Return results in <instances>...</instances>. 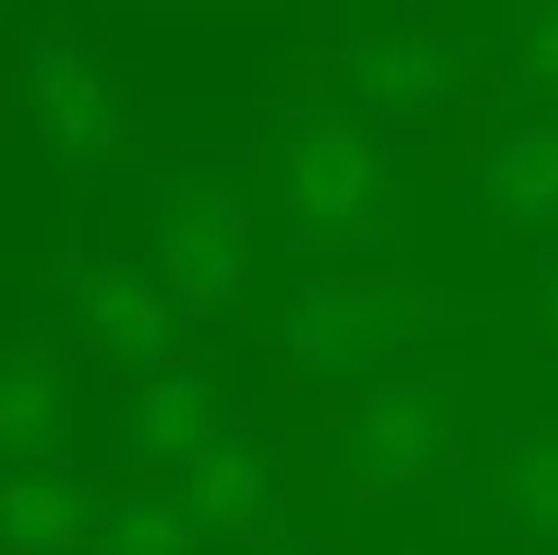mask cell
<instances>
[{
    "label": "cell",
    "instance_id": "cell-19",
    "mask_svg": "<svg viewBox=\"0 0 558 555\" xmlns=\"http://www.w3.org/2000/svg\"><path fill=\"white\" fill-rule=\"evenodd\" d=\"M0 555H3V553H0Z\"/></svg>",
    "mask_w": 558,
    "mask_h": 555
},
{
    "label": "cell",
    "instance_id": "cell-4",
    "mask_svg": "<svg viewBox=\"0 0 558 555\" xmlns=\"http://www.w3.org/2000/svg\"><path fill=\"white\" fill-rule=\"evenodd\" d=\"M141 180L163 291L203 340L229 350L252 347L258 337L252 317L258 200L245 141L173 144Z\"/></svg>",
    "mask_w": 558,
    "mask_h": 555
},
{
    "label": "cell",
    "instance_id": "cell-12",
    "mask_svg": "<svg viewBox=\"0 0 558 555\" xmlns=\"http://www.w3.org/2000/svg\"><path fill=\"white\" fill-rule=\"evenodd\" d=\"M474 177L494 222L513 232L558 226V118L517 128L490 144Z\"/></svg>",
    "mask_w": 558,
    "mask_h": 555
},
{
    "label": "cell",
    "instance_id": "cell-13",
    "mask_svg": "<svg viewBox=\"0 0 558 555\" xmlns=\"http://www.w3.org/2000/svg\"><path fill=\"white\" fill-rule=\"evenodd\" d=\"M490 484L510 523L558 546V432L507 438L494 461Z\"/></svg>",
    "mask_w": 558,
    "mask_h": 555
},
{
    "label": "cell",
    "instance_id": "cell-8",
    "mask_svg": "<svg viewBox=\"0 0 558 555\" xmlns=\"http://www.w3.org/2000/svg\"><path fill=\"white\" fill-rule=\"evenodd\" d=\"M39 288L72 350L101 370L108 396L193 357L203 340L134 258L114 252L59 249L39 255Z\"/></svg>",
    "mask_w": 558,
    "mask_h": 555
},
{
    "label": "cell",
    "instance_id": "cell-6",
    "mask_svg": "<svg viewBox=\"0 0 558 555\" xmlns=\"http://www.w3.org/2000/svg\"><path fill=\"white\" fill-rule=\"evenodd\" d=\"M170 491L209 555L258 546L291 530L288 517L301 500L333 491L327 429L265 399L242 406L170 481Z\"/></svg>",
    "mask_w": 558,
    "mask_h": 555
},
{
    "label": "cell",
    "instance_id": "cell-1",
    "mask_svg": "<svg viewBox=\"0 0 558 555\" xmlns=\"http://www.w3.org/2000/svg\"><path fill=\"white\" fill-rule=\"evenodd\" d=\"M268 65L340 95L392 150L418 154L435 183L477 170L487 114L504 98L490 39L454 3H396L389 26H347L337 7H320L314 29Z\"/></svg>",
    "mask_w": 558,
    "mask_h": 555
},
{
    "label": "cell",
    "instance_id": "cell-16",
    "mask_svg": "<svg viewBox=\"0 0 558 555\" xmlns=\"http://www.w3.org/2000/svg\"><path fill=\"white\" fill-rule=\"evenodd\" d=\"M363 543L347 530H307V533H278L258 546L226 555H360Z\"/></svg>",
    "mask_w": 558,
    "mask_h": 555
},
{
    "label": "cell",
    "instance_id": "cell-10",
    "mask_svg": "<svg viewBox=\"0 0 558 555\" xmlns=\"http://www.w3.org/2000/svg\"><path fill=\"white\" fill-rule=\"evenodd\" d=\"M69 347L72 343L52 314L7 334L0 350L3 474L75 468Z\"/></svg>",
    "mask_w": 558,
    "mask_h": 555
},
{
    "label": "cell",
    "instance_id": "cell-5",
    "mask_svg": "<svg viewBox=\"0 0 558 555\" xmlns=\"http://www.w3.org/2000/svg\"><path fill=\"white\" fill-rule=\"evenodd\" d=\"M29 114L43 154L72 186L98 173H147L173 144L150 134L147 101L128 65L56 10L3 33V92Z\"/></svg>",
    "mask_w": 558,
    "mask_h": 555
},
{
    "label": "cell",
    "instance_id": "cell-18",
    "mask_svg": "<svg viewBox=\"0 0 558 555\" xmlns=\"http://www.w3.org/2000/svg\"><path fill=\"white\" fill-rule=\"evenodd\" d=\"M399 555H425L422 553V546H418V540H409L405 546H402V553Z\"/></svg>",
    "mask_w": 558,
    "mask_h": 555
},
{
    "label": "cell",
    "instance_id": "cell-7",
    "mask_svg": "<svg viewBox=\"0 0 558 555\" xmlns=\"http://www.w3.org/2000/svg\"><path fill=\"white\" fill-rule=\"evenodd\" d=\"M464 389L458 370H435L347 396L324 419L333 494L356 510H379L458 478Z\"/></svg>",
    "mask_w": 558,
    "mask_h": 555
},
{
    "label": "cell",
    "instance_id": "cell-3",
    "mask_svg": "<svg viewBox=\"0 0 558 555\" xmlns=\"http://www.w3.org/2000/svg\"><path fill=\"white\" fill-rule=\"evenodd\" d=\"M481 321L474 298L412 265L324 272L291 281L258 327L252 353L265 373V402L324 429V419L389 360L458 337Z\"/></svg>",
    "mask_w": 558,
    "mask_h": 555
},
{
    "label": "cell",
    "instance_id": "cell-2",
    "mask_svg": "<svg viewBox=\"0 0 558 555\" xmlns=\"http://www.w3.org/2000/svg\"><path fill=\"white\" fill-rule=\"evenodd\" d=\"M245 147L258 209L278 219L288 255L409 252L418 196L396 150L320 82L268 65Z\"/></svg>",
    "mask_w": 558,
    "mask_h": 555
},
{
    "label": "cell",
    "instance_id": "cell-17",
    "mask_svg": "<svg viewBox=\"0 0 558 555\" xmlns=\"http://www.w3.org/2000/svg\"><path fill=\"white\" fill-rule=\"evenodd\" d=\"M536 324H539V337L553 350H558V258L549 262V268L543 272L539 294H536Z\"/></svg>",
    "mask_w": 558,
    "mask_h": 555
},
{
    "label": "cell",
    "instance_id": "cell-11",
    "mask_svg": "<svg viewBox=\"0 0 558 555\" xmlns=\"http://www.w3.org/2000/svg\"><path fill=\"white\" fill-rule=\"evenodd\" d=\"M157 487L108 464L92 471H10L0 478V553L82 555L105 517L131 494Z\"/></svg>",
    "mask_w": 558,
    "mask_h": 555
},
{
    "label": "cell",
    "instance_id": "cell-15",
    "mask_svg": "<svg viewBox=\"0 0 558 555\" xmlns=\"http://www.w3.org/2000/svg\"><path fill=\"white\" fill-rule=\"evenodd\" d=\"M513 33L517 75L533 95L558 101V3L523 7Z\"/></svg>",
    "mask_w": 558,
    "mask_h": 555
},
{
    "label": "cell",
    "instance_id": "cell-14",
    "mask_svg": "<svg viewBox=\"0 0 558 555\" xmlns=\"http://www.w3.org/2000/svg\"><path fill=\"white\" fill-rule=\"evenodd\" d=\"M82 555H209L170 484L124 497L95 530Z\"/></svg>",
    "mask_w": 558,
    "mask_h": 555
},
{
    "label": "cell",
    "instance_id": "cell-9",
    "mask_svg": "<svg viewBox=\"0 0 558 555\" xmlns=\"http://www.w3.org/2000/svg\"><path fill=\"white\" fill-rule=\"evenodd\" d=\"M105 464L144 484H170L235 415V350L193 357L111 396Z\"/></svg>",
    "mask_w": 558,
    "mask_h": 555
}]
</instances>
